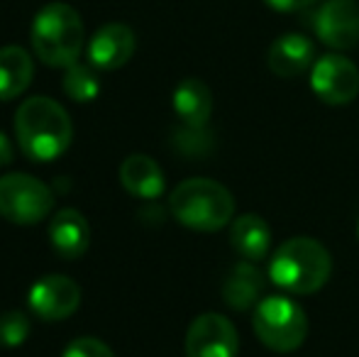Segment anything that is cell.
Returning <instances> with one entry per match:
<instances>
[{
  "instance_id": "52a82bcc",
  "label": "cell",
  "mask_w": 359,
  "mask_h": 357,
  "mask_svg": "<svg viewBox=\"0 0 359 357\" xmlns=\"http://www.w3.org/2000/svg\"><path fill=\"white\" fill-rule=\"evenodd\" d=\"M311 88L323 103L347 105L359 93V69L347 57L325 54L311 67Z\"/></svg>"
},
{
  "instance_id": "7c38bea8",
  "label": "cell",
  "mask_w": 359,
  "mask_h": 357,
  "mask_svg": "<svg viewBox=\"0 0 359 357\" xmlns=\"http://www.w3.org/2000/svg\"><path fill=\"white\" fill-rule=\"evenodd\" d=\"M266 62H269L271 74L281 79H293L316 64V47L303 34L288 32L271 42Z\"/></svg>"
},
{
  "instance_id": "3957f363",
  "label": "cell",
  "mask_w": 359,
  "mask_h": 357,
  "mask_svg": "<svg viewBox=\"0 0 359 357\" xmlns=\"http://www.w3.org/2000/svg\"><path fill=\"white\" fill-rule=\"evenodd\" d=\"M32 49L47 67H72L83 49V22L81 15L67 3H49L32 22Z\"/></svg>"
},
{
  "instance_id": "4fadbf2b",
  "label": "cell",
  "mask_w": 359,
  "mask_h": 357,
  "mask_svg": "<svg viewBox=\"0 0 359 357\" xmlns=\"http://www.w3.org/2000/svg\"><path fill=\"white\" fill-rule=\"evenodd\" d=\"M49 240L64 260H76L88 250L90 225L76 208H62L59 213H54L49 223Z\"/></svg>"
},
{
  "instance_id": "ffe728a7",
  "label": "cell",
  "mask_w": 359,
  "mask_h": 357,
  "mask_svg": "<svg viewBox=\"0 0 359 357\" xmlns=\"http://www.w3.org/2000/svg\"><path fill=\"white\" fill-rule=\"evenodd\" d=\"M174 147L186 157H203L213 147V135L205 130V125H181L174 133Z\"/></svg>"
},
{
  "instance_id": "44dd1931",
  "label": "cell",
  "mask_w": 359,
  "mask_h": 357,
  "mask_svg": "<svg viewBox=\"0 0 359 357\" xmlns=\"http://www.w3.org/2000/svg\"><path fill=\"white\" fill-rule=\"evenodd\" d=\"M29 316L22 311H8L0 316V345L3 348H20L29 338Z\"/></svg>"
},
{
  "instance_id": "d4e9b609",
  "label": "cell",
  "mask_w": 359,
  "mask_h": 357,
  "mask_svg": "<svg viewBox=\"0 0 359 357\" xmlns=\"http://www.w3.org/2000/svg\"><path fill=\"white\" fill-rule=\"evenodd\" d=\"M357 235H359V223H357Z\"/></svg>"
},
{
  "instance_id": "8992f818",
  "label": "cell",
  "mask_w": 359,
  "mask_h": 357,
  "mask_svg": "<svg viewBox=\"0 0 359 357\" xmlns=\"http://www.w3.org/2000/svg\"><path fill=\"white\" fill-rule=\"evenodd\" d=\"M54 208V191L22 172L0 177V215L15 225L42 223Z\"/></svg>"
},
{
  "instance_id": "7a4b0ae2",
  "label": "cell",
  "mask_w": 359,
  "mask_h": 357,
  "mask_svg": "<svg viewBox=\"0 0 359 357\" xmlns=\"http://www.w3.org/2000/svg\"><path fill=\"white\" fill-rule=\"evenodd\" d=\"M332 271V257L318 240L291 238L274 252L269 276L276 286L291 294H316L325 286Z\"/></svg>"
},
{
  "instance_id": "7402d4cb",
  "label": "cell",
  "mask_w": 359,
  "mask_h": 357,
  "mask_svg": "<svg viewBox=\"0 0 359 357\" xmlns=\"http://www.w3.org/2000/svg\"><path fill=\"white\" fill-rule=\"evenodd\" d=\"M64 357H115L113 350L98 338H76L64 350Z\"/></svg>"
},
{
  "instance_id": "ac0fdd59",
  "label": "cell",
  "mask_w": 359,
  "mask_h": 357,
  "mask_svg": "<svg viewBox=\"0 0 359 357\" xmlns=\"http://www.w3.org/2000/svg\"><path fill=\"white\" fill-rule=\"evenodd\" d=\"M174 110L184 125H208L213 113V93L198 79H186L174 90Z\"/></svg>"
},
{
  "instance_id": "5bb4252c",
  "label": "cell",
  "mask_w": 359,
  "mask_h": 357,
  "mask_svg": "<svg viewBox=\"0 0 359 357\" xmlns=\"http://www.w3.org/2000/svg\"><path fill=\"white\" fill-rule=\"evenodd\" d=\"M120 184L125 191L137 198L154 201L164 191V172L161 167L147 154H130L120 164Z\"/></svg>"
},
{
  "instance_id": "e0dca14e",
  "label": "cell",
  "mask_w": 359,
  "mask_h": 357,
  "mask_svg": "<svg viewBox=\"0 0 359 357\" xmlns=\"http://www.w3.org/2000/svg\"><path fill=\"white\" fill-rule=\"evenodd\" d=\"M34 64L29 52L22 47H3L0 49V100H13L22 95L32 83Z\"/></svg>"
},
{
  "instance_id": "6da1fadb",
  "label": "cell",
  "mask_w": 359,
  "mask_h": 357,
  "mask_svg": "<svg viewBox=\"0 0 359 357\" xmlns=\"http://www.w3.org/2000/svg\"><path fill=\"white\" fill-rule=\"evenodd\" d=\"M18 144L29 162L47 164L59 159L74 140L69 113L47 95L27 98L15 113Z\"/></svg>"
},
{
  "instance_id": "603a6c76",
  "label": "cell",
  "mask_w": 359,
  "mask_h": 357,
  "mask_svg": "<svg viewBox=\"0 0 359 357\" xmlns=\"http://www.w3.org/2000/svg\"><path fill=\"white\" fill-rule=\"evenodd\" d=\"M264 3L276 13H298V10L311 8L316 0H264Z\"/></svg>"
},
{
  "instance_id": "277c9868",
  "label": "cell",
  "mask_w": 359,
  "mask_h": 357,
  "mask_svg": "<svg viewBox=\"0 0 359 357\" xmlns=\"http://www.w3.org/2000/svg\"><path fill=\"white\" fill-rule=\"evenodd\" d=\"M169 208L184 228L215 233L232 220L235 198L213 179H186L171 191Z\"/></svg>"
},
{
  "instance_id": "ba28073f",
  "label": "cell",
  "mask_w": 359,
  "mask_h": 357,
  "mask_svg": "<svg viewBox=\"0 0 359 357\" xmlns=\"http://www.w3.org/2000/svg\"><path fill=\"white\" fill-rule=\"evenodd\" d=\"M240 340L225 316L203 314L186 333V357H235Z\"/></svg>"
},
{
  "instance_id": "30bf717a",
  "label": "cell",
  "mask_w": 359,
  "mask_h": 357,
  "mask_svg": "<svg viewBox=\"0 0 359 357\" xmlns=\"http://www.w3.org/2000/svg\"><path fill=\"white\" fill-rule=\"evenodd\" d=\"M81 304V289L72 276L49 274L42 276L29 289V309L42 321H64L76 314Z\"/></svg>"
},
{
  "instance_id": "cb8c5ba5",
  "label": "cell",
  "mask_w": 359,
  "mask_h": 357,
  "mask_svg": "<svg viewBox=\"0 0 359 357\" xmlns=\"http://www.w3.org/2000/svg\"><path fill=\"white\" fill-rule=\"evenodd\" d=\"M13 162V144H10L8 135L0 133V167H8Z\"/></svg>"
},
{
  "instance_id": "8fae6325",
  "label": "cell",
  "mask_w": 359,
  "mask_h": 357,
  "mask_svg": "<svg viewBox=\"0 0 359 357\" xmlns=\"http://www.w3.org/2000/svg\"><path fill=\"white\" fill-rule=\"evenodd\" d=\"M88 62L100 72H113L133 59L135 54V32L128 25L110 22L103 25L88 42Z\"/></svg>"
},
{
  "instance_id": "5b68a950",
  "label": "cell",
  "mask_w": 359,
  "mask_h": 357,
  "mask_svg": "<svg viewBox=\"0 0 359 357\" xmlns=\"http://www.w3.org/2000/svg\"><path fill=\"white\" fill-rule=\"evenodd\" d=\"M255 333L269 350L293 353L308 335L306 311L288 296H266L255 306Z\"/></svg>"
},
{
  "instance_id": "2e32d148",
  "label": "cell",
  "mask_w": 359,
  "mask_h": 357,
  "mask_svg": "<svg viewBox=\"0 0 359 357\" xmlns=\"http://www.w3.org/2000/svg\"><path fill=\"white\" fill-rule=\"evenodd\" d=\"M230 243L237 252L250 262H259L271 248V230L264 218L255 213H245L232 223Z\"/></svg>"
},
{
  "instance_id": "d6986e66",
  "label": "cell",
  "mask_w": 359,
  "mask_h": 357,
  "mask_svg": "<svg viewBox=\"0 0 359 357\" xmlns=\"http://www.w3.org/2000/svg\"><path fill=\"white\" fill-rule=\"evenodd\" d=\"M100 90V81L98 74L93 72L86 64H72L67 67V74H64V93L69 95L76 103H88L98 95Z\"/></svg>"
},
{
  "instance_id": "9c48e42d",
  "label": "cell",
  "mask_w": 359,
  "mask_h": 357,
  "mask_svg": "<svg viewBox=\"0 0 359 357\" xmlns=\"http://www.w3.org/2000/svg\"><path fill=\"white\" fill-rule=\"evenodd\" d=\"M316 32L323 44L347 52L359 44V3L357 0H325L318 8Z\"/></svg>"
},
{
  "instance_id": "9a60e30c",
  "label": "cell",
  "mask_w": 359,
  "mask_h": 357,
  "mask_svg": "<svg viewBox=\"0 0 359 357\" xmlns=\"http://www.w3.org/2000/svg\"><path fill=\"white\" fill-rule=\"evenodd\" d=\"M264 289V279H262V271L245 260V262L235 264L230 269V274L222 281V299L230 309L235 311H247L255 304H259V294Z\"/></svg>"
}]
</instances>
